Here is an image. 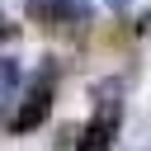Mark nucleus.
<instances>
[{"label": "nucleus", "instance_id": "obj_1", "mask_svg": "<svg viewBox=\"0 0 151 151\" xmlns=\"http://www.w3.org/2000/svg\"><path fill=\"white\" fill-rule=\"evenodd\" d=\"M47 113H52V66H47V71L33 80V90L24 94V104H19V113H14V132H33V127H42Z\"/></svg>", "mask_w": 151, "mask_h": 151}, {"label": "nucleus", "instance_id": "obj_2", "mask_svg": "<svg viewBox=\"0 0 151 151\" xmlns=\"http://www.w3.org/2000/svg\"><path fill=\"white\" fill-rule=\"evenodd\" d=\"M113 132H118V99H99V113L80 127L76 151H109L113 146Z\"/></svg>", "mask_w": 151, "mask_h": 151}, {"label": "nucleus", "instance_id": "obj_3", "mask_svg": "<svg viewBox=\"0 0 151 151\" xmlns=\"http://www.w3.org/2000/svg\"><path fill=\"white\" fill-rule=\"evenodd\" d=\"M24 14L33 19V24H66V14H61V0H24Z\"/></svg>", "mask_w": 151, "mask_h": 151}, {"label": "nucleus", "instance_id": "obj_4", "mask_svg": "<svg viewBox=\"0 0 151 151\" xmlns=\"http://www.w3.org/2000/svg\"><path fill=\"white\" fill-rule=\"evenodd\" d=\"M14 90H19V61H9V57H0V109L14 99Z\"/></svg>", "mask_w": 151, "mask_h": 151}, {"label": "nucleus", "instance_id": "obj_5", "mask_svg": "<svg viewBox=\"0 0 151 151\" xmlns=\"http://www.w3.org/2000/svg\"><path fill=\"white\" fill-rule=\"evenodd\" d=\"M61 14L66 19H85L90 14V0H61Z\"/></svg>", "mask_w": 151, "mask_h": 151}, {"label": "nucleus", "instance_id": "obj_6", "mask_svg": "<svg viewBox=\"0 0 151 151\" xmlns=\"http://www.w3.org/2000/svg\"><path fill=\"white\" fill-rule=\"evenodd\" d=\"M5 38H14V28H9V24H5V14H0V42H5Z\"/></svg>", "mask_w": 151, "mask_h": 151}, {"label": "nucleus", "instance_id": "obj_7", "mask_svg": "<svg viewBox=\"0 0 151 151\" xmlns=\"http://www.w3.org/2000/svg\"><path fill=\"white\" fill-rule=\"evenodd\" d=\"M109 5H113V9H127V5H132V0H109Z\"/></svg>", "mask_w": 151, "mask_h": 151}]
</instances>
